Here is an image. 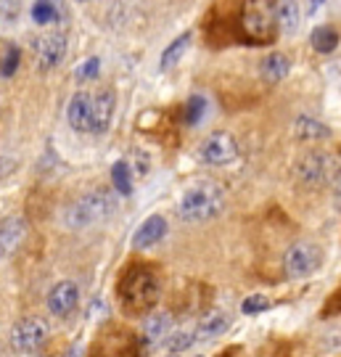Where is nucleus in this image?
Segmentation results:
<instances>
[{
	"mask_svg": "<svg viewBox=\"0 0 341 357\" xmlns=\"http://www.w3.org/2000/svg\"><path fill=\"white\" fill-rule=\"evenodd\" d=\"M114 93L112 90H98V93H77L69 101L66 109V119L69 128L77 132H106V128L112 125L114 116Z\"/></svg>",
	"mask_w": 341,
	"mask_h": 357,
	"instance_id": "f257e3e1",
	"label": "nucleus"
},
{
	"mask_svg": "<svg viewBox=\"0 0 341 357\" xmlns=\"http://www.w3.org/2000/svg\"><path fill=\"white\" fill-rule=\"evenodd\" d=\"M225 206V193L217 183L202 180V183H193L190 188H185V193L180 196V204H177V215L185 222H206L222 212Z\"/></svg>",
	"mask_w": 341,
	"mask_h": 357,
	"instance_id": "f03ea898",
	"label": "nucleus"
},
{
	"mask_svg": "<svg viewBox=\"0 0 341 357\" xmlns=\"http://www.w3.org/2000/svg\"><path fill=\"white\" fill-rule=\"evenodd\" d=\"M119 299L127 315H149L159 302V281L151 270H130L119 283Z\"/></svg>",
	"mask_w": 341,
	"mask_h": 357,
	"instance_id": "7ed1b4c3",
	"label": "nucleus"
},
{
	"mask_svg": "<svg viewBox=\"0 0 341 357\" xmlns=\"http://www.w3.org/2000/svg\"><path fill=\"white\" fill-rule=\"evenodd\" d=\"M114 209H116V199H114L112 191H106V188H96V191H88L85 196H79L75 204L66 209V225L69 228H93V225H98L103 220H109L114 215Z\"/></svg>",
	"mask_w": 341,
	"mask_h": 357,
	"instance_id": "20e7f679",
	"label": "nucleus"
},
{
	"mask_svg": "<svg viewBox=\"0 0 341 357\" xmlns=\"http://www.w3.org/2000/svg\"><path fill=\"white\" fill-rule=\"evenodd\" d=\"M243 32L257 43H270L275 38V3L273 0H243L241 11Z\"/></svg>",
	"mask_w": 341,
	"mask_h": 357,
	"instance_id": "39448f33",
	"label": "nucleus"
},
{
	"mask_svg": "<svg viewBox=\"0 0 341 357\" xmlns=\"http://www.w3.org/2000/svg\"><path fill=\"white\" fill-rule=\"evenodd\" d=\"M320 265H323V252L315 243H294L283 257V270L291 281H302V278L315 275Z\"/></svg>",
	"mask_w": 341,
	"mask_h": 357,
	"instance_id": "423d86ee",
	"label": "nucleus"
},
{
	"mask_svg": "<svg viewBox=\"0 0 341 357\" xmlns=\"http://www.w3.org/2000/svg\"><path fill=\"white\" fill-rule=\"evenodd\" d=\"M48 342V323L40 318H24L11 328V349L32 355Z\"/></svg>",
	"mask_w": 341,
	"mask_h": 357,
	"instance_id": "0eeeda50",
	"label": "nucleus"
},
{
	"mask_svg": "<svg viewBox=\"0 0 341 357\" xmlns=\"http://www.w3.org/2000/svg\"><path fill=\"white\" fill-rule=\"evenodd\" d=\"M238 156V143L230 132H215L202 146V162L212 167H225Z\"/></svg>",
	"mask_w": 341,
	"mask_h": 357,
	"instance_id": "6e6552de",
	"label": "nucleus"
},
{
	"mask_svg": "<svg viewBox=\"0 0 341 357\" xmlns=\"http://www.w3.org/2000/svg\"><path fill=\"white\" fill-rule=\"evenodd\" d=\"M296 178L302 180L304 185H310V188L323 185L331 178V156L323 151H312L302 156L299 165H296Z\"/></svg>",
	"mask_w": 341,
	"mask_h": 357,
	"instance_id": "1a4fd4ad",
	"label": "nucleus"
},
{
	"mask_svg": "<svg viewBox=\"0 0 341 357\" xmlns=\"http://www.w3.org/2000/svg\"><path fill=\"white\" fill-rule=\"evenodd\" d=\"M63 56H66V38L59 32H51V35H43L35 40V59L43 69L59 66L63 61Z\"/></svg>",
	"mask_w": 341,
	"mask_h": 357,
	"instance_id": "9d476101",
	"label": "nucleus"
},
{
	"mask_svg": "<svg viewBox=\"0 0 341 357\" xmlns=\"http://www.w3.org/2000/svg\"><path fill=\"white\" fill-rule=\"evenodd\" d=\"M77 302H79V289H77V283H72V281L56 283L51 289V294H48V310H51L56 318L72 315Z\"/></svg>",
	"mask_w": 341,
	"mask_h": 357,
	"instance_id": "9b49d317",
	"label": "nucleus"
},
{
	"mask_svg": "<svg viewBox=\"0 0 341 357\" xmlns=\"http://www.w3.org/2000/svg\"><path fill=\"white\" fill-rule=\"evenodd\" d=\"M26 238V220L22 215H11L0 225V257H11Z\"/></svg>",
	"mask_w": 341,
	"mask_h": 357,
	"instance_id": "f8f14e48",
	"label": "nucleus"
},
{
	"mask_svg": "<svg viewBox=\"0 0 341 357\" xmlns=\"http://www.w3.org/2000/svg\"><path fill=\"white\" fill-rule=\"evenodd\" d=\"M167 236V220L162 215H151L149 220H143L140 222V228L135 230V236H132V249H151L156 243L162 241Z\"/></svg>",
	"mask_w": 341,
	"mask_h": 357,
	"instance_id": "ddd939ff",
	"label": "nucleus"
},
{
	"mask_svg": "<svg viewBox=\"0 0 341 357\" xmlns=\"http://www.w3.org/2000/svg\"><path fill=\"white\" fill-rule=\"evenodd\" d=\"M29 13H32V22L40 26L63 24L66 22V3L63 0H35Z\"/></svg>",
	"mask_w": 341,
	"mask_h": 357,
	"instance_id": "4468645a",
	"label": "nucleus"
},
{
	"mask_svg": "<svg viewBox=\"0 0 341 357\" xmlns=\"http://www.w3.org/2000/svg\"><path fill=\"white\" fill-rule=\"evenodd\" d=\"M172 328V318L167 312H149V318L143 320V347H156L159 342H165L167 333Z\"/></svg>",
	"mask_w": 341,
	"mask_h": 357,
	"instance_id": "2eb2a0df",
	"label": "nucleus"
},
{
	"mask_svg": "<svg viewBox=\"0 0 341 357\" xmlns=\"http://www.w3.org/2000/svg\"><path fill=\"white\" fill-rule=\"evenodd\" d=\"M227 328H230V315H227L225 310H212V312H206V315L199 320L196 339L212 342V339H217V336H222Z\"/></svg>",
	"mask_w": 341,
	"mask_h": 357,
	"instance_id": "dca6fc26",
	"label": "nucleus"
},
{
	"mask_svg": "<svg viewBox=\"0 0 341 357\" xmlns=\"http://www.w3.org/2000/svg\"><path fill=\"white\" fill-rule=\"evenodd\" d=\"M275 19H278L280 29L286 35H294L299 24H302V11H299V3L296 0H278L275 3Z\"/></svg>",
	"mask_w": 341,
	"mask_h": 357,
	"instance_id": "f3484780",
	"label": "nucleus"
},
{
	"mask_svg": "<svg viewBox=\"0 0 341 357\" xmlns=\"http://www.w3.org/2000/svg\"><path fill=\"white\" fill-rule=\"evenodd\" d=\"M294 132H296V138L302 143H317L331 138V130L323 122L312 119V116H299L296 125H294Z\"/></svg>",
	"mask_w": 341,
	"mask_h": 357,
	"instance_id": "a211bd4d",
	"label": "nucleus"
},
{
	"mask_svg": "<svg viewBox=\"0 0 341 357\" xmlns=\"http://www.w3.org/2000/svg\"><path fill=\"white\" fill-rule=\"evenodd\" d=\"M289 56L286 53H270L265 61H262V79L265 82H270V85H275V82H280V79H286V75H289Z\"/></svg>",
	"mask_w": 341,
	"mask_h": 357,
	"instance_id": "6ab92c4d",
	"label": "nucleus"
},
{
	"mask_svg": "<svg viewBox=\"0 0 341 357\" xmlns=\"http://www.w3.org/2000/svg\"><path fill=\"white\" fill-rule=\"evenodd\" d=\"M190 40H193V32H183L180 38H175L169 45H167V51L162 53V69H172V66L185 56V51L190 48Z\"/></svg>",
	"mask_w": 341,
	"mask_h": 357,
	"instance_id": "aec40b11",
	"label": "nucleus"
},
{
	"mask_svg": "<svg viewBox=\"0 0 341 357\" xmlns=\"http://www.w3.org/2000/svg\"><path fill=\"white\" fill-rule=\"evenodd\" d=\"M336 45H339V32L333 26H317L315 32H312V48L317 53L336 51Z\"/></svg>",
	"mask_w": 341,
	"mask_h": 357,
	"instance_id": "412c9836",
	"label": "nucleus"
},
{
	"mask_svg": "<svg viewBox=\"0 0 341 357\" xmlns=\"http://www.w3.org/2000/svg\"><path fill=\"white\" fill-rule=\"evenodd\" d=\"M112 180L119 193H132V167H130V162H116L112 167Z\"/></svg>",
	"mask_w": 341,
	"mask_h": 357,
	"instance_id": "4be33fe9",
	"label": "nucleus"
},
{
	"mask_svg": "<svg viewBox=\"0 0 341 357\" xmlns=\"http://www.w3.org/2000/svg\"><path fill=\"white\" fill-rule=\"evenodd\" d=\"M193 342H196L193 331H185V328H180V331H175V333H167L165 347L169 349V352H172V355H177V352H185V349H190V347H193Z\"/></svg>",
	"mask_w": 341,
	"mask_h": 357,
	"instance_id": "5701e85b",
	"label": "nucleus"
},
{
	"mask_svg": "<svg viewBox=\"0 0 341 357\" xmlns=\"http://www.w3.org/2000/svg\"><path fill=\"white\" fill-rule=\"evenodd\" d=\"M204 114H206V98L204 96H190L188 103H185V125H190V128L202 125Z\"/></svg>",
	"mask_w": 341,
	"mask_h": 357,
	"instance_id": "b1692460",
	"label": "nucleus"
},
{
	"mask_svg": "<svg viewBox=\"0 0 341 357\" xmlns=\"http://www.w3.org/2000/svg\"><path fill=\"white\" fill-rule=\"evenodd\" d=\"M267 307H270V299L262 296V294H254V296H246V299H243L241 312H243V315H259V312H265Z\"/></svg>",
	"mask_w": 341,
	"mask_h": 357,
	"instance_id": "393cba45",
	"label": "nucleus"
},
{
	"mask_svg": "<svg viewBox=\"0 0 341 357\" xmlns=\"http://www.w3.org/2000/svg\"><path fill=\"white\" fill-rule=\"evenodd\" d=\"M19 61H22V53H19V48H16V45H11V48H8V53H6V59H3V64H0V75L11 77L13 72H16Z\"/></svg>",
	"mask_w": 341,
	"mask_h": 357,
	"instance_id": "a878e982",
	"label": "nucleus"
},
{
	"mask_svg": "<svg viewBox=\"0 0 341 357\" xmlns=\"http://www.w3.org/2000/svg\"><path fill=\"white\" fill-rule=\"evenodd\" d=\"M98 69H101V61L96 56H90L85 64H79L77 69V79H96L98 77Z\"/></svg>",
	"mask_w": 341,
	"mask_h": 357,
	"instance_id": "bb28decb",
	"label": "nucleus"
},
{
	"mask_svg": "<svg viewBox=\"0 0 341 357\" xmlns=\"http://www.w3.org/2000/svg\"><path fill=\"white\" fill-rule=\"evenodd\" d=\"M16 13H19V3L16 0H0V22L11 24L13 19H16Z\"/></svg>",
	"mask_w": 341,
	"mask_h": 357,
	"instance_id": "cd10ccee",
	"label": "nucleus"
},
{
	"mask_svg": "<svg viewBox=\"0 0 341 357\" xmlns=\"http://www.w3.org/2000/svg\"><path fill=\"white\" fill-rule=\"evenodd\" d=\"M16 169V165H13L11 156H0V178H6L8 172H13Z\"/></svg>",
	"mask_w": 341,
	"mask_h": 357,
	"instance_id": "c85d7f7f",
	"label": "nucleus"
}]
</instances>
